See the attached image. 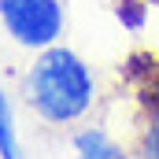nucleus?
Here are the masks:
<instances>
[{
	"label": "nucleus",
	"instance_id": "obj_1",
	"mask_svg": "<svg viewBox=\"0 0 159 159\" xmlns=\"http://www.w3.org/2000/svg\"><path fill=\"white\" fill-rule=\"evenodd\" d=\"M26 93L48 122H74L93 104V74L70 48H48L26 78Z\"/></svg>",
	"mask_w": 159,
	"mask_h": 159
},
{
	"label": "nucleus",
	"instance_id": "obj_2",
	"mask_svg": "<svg viewBox=\"0 0 159 159\" xmlns=\"http://www.w3.org/2000/svg\"><path fill=\"white\" fill-rule=\"evenodd\" d=\"M0 22L26 48H48L63 34V0H0Z\"/></svg>",
	"mask_w": 159,
	"mask_h": 159
},
{
	"label": "nucleus",
	"instance_id": "obj_5",
	"mask_svg": "<svg viewBox=\"0 0 159 159\" xmlns=\"http://www.w3.org/2000/svg\"><path fill=\"white\" fill-rule=\"evenodd\" d=\"M144 159H159V111L152 115L148 129H144Z\"/></svg>",
	"mask_w": 159,
	"mask_h": 159
},
{
	"label": "nucleus",
	"instance_id": "obj_3",
	"mask_svg": "<svg viewBox=\"0 0 159 159\" xmlns=\"http://www.w3.org/2000/svg\"><path fill=\"white\" fill-rule=\"evenodd\" d=\"M74 159H126L119 144H111V137L104 129H85L74 137Z\"/></svg>",
	"mask_w": 159,
	"mask_h": 159
},
{
	"label": "nucleus",
	"instance_id": "obj_4",
	"mask_svg": "<svg viewBox=\"0 0 159 159\" xmlns=\"http://www.w3.org/2000/svg\"><path fill=\"white\" fill-rule=\"evenodd\" d=\"M0 159H22V148L15 141V126H11V107L4 100V89H0Z\"/></svg>",
	"mask_w": 159,
	"mask_h": 159
}]
</instances>
